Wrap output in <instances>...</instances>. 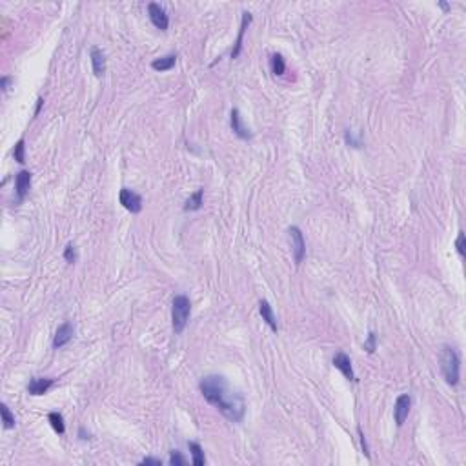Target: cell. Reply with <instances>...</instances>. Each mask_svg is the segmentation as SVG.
Returning <instances> with one entry per match:
<instances>
[{
	"label": "cell",
	"instance_id": "9",
	"mask_svg": "<svg viewBox=\"0 0 466 466\" xmlns=\"http://www.w3.org/2000/svg\"><path fill=\"white\" fill-rule=\"evenodd\" d=\"M333 366H335L337 370L345 375L348 381H355V374H353L352 361H350V357L346 355L345 352H337L335 353V357H333Z\"/></svg>",
	"mask_w": 466,
	"mask_h": 466
},
{
	"label": "cell",
	"instance_id": "7",
	"mask_svg": "<svg viewBox=\"0 0 466 466\" xmlns=\"http://www.w3.org/2000/svg\"><path fill=\"white\" fill-rule=\"evenodd\" d=\"M410 406H412V397L408 393H402V395L397 397L395 401V408H393V417H395V424L397 426H402L410 414Z\"/></svg>",
	"mask_w": 466,
	"mask_h": 466
},
{
	"label": "cell",
	"instance_id": "26",
	"mask_svg": "<svg viewBox=\"0 0 466 466\" xmlns=\"http://www.w3.org/2000/svg\"><path fill=\"white\" fill-rule=\"evenodd\" d=\"M455 246H457V252H459V255L461 257H464V253H466V244H464V233L462 231H459V235H457V240H455Z\"/></svg>",
	"mask_w": 466,
	"mask_h": 466
},
{
	"label": "cell",
	"instance_id": "24",
	"mask_svg": "<svg viewBox=\"0 0 466 466\" xmlns=\"http://www.w3.org/2000/svg\"><path fill=\"white\" fill-rule=\"evenodd\" d=\"M375 348H377V335H375L374 331H370V333H368V339L364 340V350L368 353H374Z\"/></svg>",
	"mask_w": 466,
	"mask_h": 466
},
{
	"label": "cell",
	"instance_id": "23",
	"mask_svg": "<svg viewBox=\"0 0 466 466\" xmlns=\"http://www.w3.org/2000/svg\"><path fill=\"white\" fill-rule=\"evenodd\" d=\"M64 259L66 262H70V264H75L77 262V259H79V253H77V248H75V244H68L64 250Z\"/></svg>",
	"mask_w": 466,
	"mask_h": 466
},
{
	"label": "cell",
	"instance_id": "15",
	"mask_svg": "<svg viewBox=\"0 0 466 466\" xmlns=\"http://www.w3.org/2000/svg\"><path fill=\"white\" fill-rule=\"evenodd\" d=\"M259 312H261V315H262V321L277 333V331H279V326H277V319H275V314H273V309H271L270 302L262 299V301L259 302Z\"/></svg>",
	"mask_w": 466,
	"mask_h": 466
},
{
	"label": "cell",
	"instance_id": "13",
	"mask_svg": "<svg viewBox=\"0 0 466 466\" xmlns=\"http://www.w3.org/2000/svg\"><path fill=\"white\" fill-rule=\"evenodd\" d=\"M89 57H91V66L95 77H102L106 73V55L102 49L91 48L89 49Z\"/></svg>",
	"mask_w": 466,
	"mask_h": 466
},
{
	"label": "cell",
	"instance_id": "20",
	"mask_svg": "<svg viewBox=\"0 0 466 466\" xmlns=\"http://www.w3.org/2000/svg\"><path fill=\"white\" fill-rule=\"evenodd\" d=\"M271 71H273V75H284V71H286L284 58L279 53H275L273 57H271Z\"/></svg>",
	"mask_w": 466,
	"mask_h": 466
},
{
	"label": "cell",
	"instance_id": "2",
	"mask_svg": "<svg viewBox=\"0 0 466 466\" xmlns=\"http://www.w3.org/2000/svg\"><path fill=\"white\" fill-rule=\"evenodd\" d=\"M441 370L448 384L455 386L459 383V371H461V359L452 346H445L441 352Z\"/></svg>",
	"mask_w": 466,
	"mask_h": 466
},
{
	"label": "cell",
	"instance_id": "5",
	"mask_svg": "<svg viewBox=\"0 0 466 466\" xmlns=\"http://www.w3.org/2000/svg\"><path fill=\"white\" fill-rule=\"evenodd\" d=\"M118 201H120V204L124 206L128 211H131V213H140V209H142V197H140L139 193L128 190V188H122L120 190Z\"/></svg>",
	"mask_w": 466,
	"mask_h": 466
},
{
	"label": "cell",
	"instance_id": "31",
	"mask_svg": "<svg viewBox=\"0 0 466 466\" xmlns=\"http://www.w3.org/2000/svg\"><path fill=\"white\" fill-rule=\"evenodd\" d=\"M42 104H44V101H42V99H39V101H37V109H35V117H37V115H39V111H40V108H42Z\"/></svg>",
	"mask_w": 466,
	"mask_h": 466
},
{
	"label": "cell",
	"instance_id": "22",
	"mask_svg": "<svg viewBox=\"0 0 466 466\" xmlns=\"http://www.w3.org/2000/svg\"><path fill=\"white\" fill-rule=\"evenodd\" d=\"M13 157L18 164H24V162H26V140L24 139H20L17 142V146H15V149H13Z\"/></svg>",
	"mask_w": 466,
	"mask_h": 466
},
{
	"label": "cell",
	"instance_id": "29",
	"mask_svg": "<svg viewBox=\"0 0 466 466\" xmlns=\"http://www.w3.org/2000/svg\"><path fill=\"white\" fill-rule=\"evenodd\" d=\"M9 84H11V77H2V80H0V87H2V91L4 93H8Z\"/></svg>",
	"mask_w": 466,
	"mask_h": 466
},
{
	"label": "cell",
	"instance_id": "4",
	"mask_svg": "<svg viewBox=\"0 0 466 466\" xmlns=\"http://www.w3.org/2000/svg\"><path fill=\"white\" fill-rule=\"evenodd\" d=\"M290 233V242H292V252H293V257H295V262H302L304 259V253H306V242H304V235L302 231L299 230L297 226H292L288 230Z\"/></svg>",
	"mask_w": 466,
	"mask_h": 466
},
{
	"label": "cell",
	"instance_id": "19",
	"mask_svg": "<svg viewBox=\"0 0 466 466\" xmlns=\"http://www.w3.org/2000/svg\"><path fill=\"white\" fill-rule=\"evenodd\" d=\"M188 446H190V452H192L193 464H195V466L206 464V457H204V452H202L201 445H199V443H190Z\"/></svg>",
	"mask_w": 466,
	"mask_h": 466
},
{
	"label": "cell",
	"instance_id": "28",
	"mask_svg": "<svg viewBox=\"0 0 466 466\" xmlns=\"http://www.w3.org/2000/svg\"><path fill=\"white\" fill-rule=\"evenodd\" d=\"M140 464H155V466H162V461H161V459H153V457H144L142 461H140Z\"/></svg>",
	"mask_w": 466,
	"mask_h": 466
},
{
	"label": "cell",
	"instance_id": "30",
	"mask_svg": "<svg viewBox=\"0 0 466 466\" xmlns=\"http://www.w3.org/2000/svg\"><path fill=\"white\" fill-rule=\"evenodd\" d=\"M359 433H361V445H362V450H364L366 457H368V446H366V439H364V433H362L361 430H359Z\"/></svg>",
	"mask_w": 466,
	"mask_h": 466
},
{
	"label": "cell",
	"instance_id": "3",
	"mask_svg": "<svg viewBox=\"0 0 466 466\" xmlns=\"http://www.w3.org/2000/svg\"><path fill=\"white\" fill-rule=\"evenodd\" d=\"M190 315H192V301L186 295H177L171 306V321H173L175 333H182L190 321Z\"/></svg>",
	"mask_w": 466,
	"mask_h": 466
},
{
	"label": "cell",
	"instance_id": "27",
	"mask_svg": "<svg viewBox=\"0 0 466 466\" xmlns=\"http://www.w3.org/2000/svg\"><path fill=\"white\" fill-rule=\"evenodd\" d=\"M346 142H348V144H352L353 148H361V140H359V139H355V137H353V133H352V131H350V130L346 131Z\"/></svg>",
	"mask_w": 466,
	"mask_h": 466
},
{
	"label": "cell",
	"instance_id": "6",
	"mask_svg": "<svg viewBox=\"0 0 466 466\" xmlns=\"http://www.w3.org/2000/svg\"><path fill=\"white\" fill-rule=\"evenodd\" d=\"M148 15H149L151 24L157 27V29H161V31L168 29V26H170V18H168V13H166V9L162 8L161 4H157V2L148 4Z\"/></svg>",
	"mask_w": 466,
	"mask_h": 466
},
{
	"label": "cell",
	"instance_id": "10",
	"mask_svg": "<svg viewBox=\"0 0 466 466\" xmlns=\"http://www.w3.org/2000/svg\"><path fill=\"white\" fill-rule=\"evenodd\" d=\"M230 124H231V130H233V133H235L239 139L242 140H248L252 139V133H250V130L246 126H244L242 122V117H240L239 109L233 108L231 109V118H230Z\"/></svg>",
	"mask_w": 466,
	"mask_h": 466
},
{
	"label": "cell",
	"instance_id": "17",
	"mask_svg": "<svg viewBox=\"0 0 466 466\" xmlns=\"http://www.w3.org/2000/svg\"><path fill=\"white\" fill-rule=\"evenodd\" d=\"M202 197H204V192H202V190H197V192L193 193V195L186 201V206H184V209H186V211H197V209H201Z\"/></svg>",
	"mask_w": 466,
	"mask_h": 466
},
{
	"label": "cell",
	"instance_id": "21",
	"mask_svg": "<svg viewBox=\"0 0 466 466\" xmlns=\"http://www.w3.org/2000/svg\"><path fill=\"white\" fill-rule=\"evenodd\" d=\"M0 414H2V423H4L6 430H11L15 426V415L9 412V408L6 405H0Z\"/></svg>",
	"mask_w": 466,
	"mask_h": 466
},
{
	"label": "cell",
	"instance_id": "16",
	"mask_svg": "<svg viewBox=\"0 0 466 466\" xmlns=\"http://www.w3.org/2000/svg\"><path fill=\"white\" fill-rule=\"evenodd\" d=\"M175 62H177V55L171 53V55H166V57L155 58V60L151 62V68L155 71H170L175 66Z\"/></svg>",
	"mask_w": 466,
	"mask_h": 466
},
{
	"label": "cell",
	"instance_id": "14",
	"mask_svg": "<svg viewBox=\"0 0 466 466\" xmlns=\"http://www.w3.org/2000/svg\"><path fill=\"white\" fill-rule=\"evenodd\" d=\"M252 13H248V11H244L242 13V22H240V27H239V37H237L235 40V48L231 49V58H237L240 55V49H242V39H244V33H246V27L250 26V22H252Z\"/></svg>",
	"mask_w": 466,
	"mask_h": 466
},
{
	"label": "cell",
	"instance_id": "11",
	"mask_svg": "<svg viewBox=\"0 0 466 466\" xmlns=\"http://www.w3.org/2000/svg\"><path fill=\"white\" fill-rule=\"evenodd\" d=\"M71 339H73V324L71 323L60 324L57 333H55V337H53V348H62V346L68 345Z\"/></svg>",
	"mask_w": 466,
	"mask_h": 466
},
{
	"label": "cell",
	"instance_id": "8",
	"mask_svg": "<svg viewBox=\"0 0 466 466\" xmlns=\"http://www.w3.org/2000/svg\"><path fill=\"white\" fill-rule=\"evenodd\" d=\"M29 188H31V173L26 170L18 171L15 175V192H17V199L18 201H24L26 195L29 193Z\"/></svg>",
	"mask_w": 466,
	"mask_h": 466
},
{
	"label": "cell",
	"instance_id": "25",
	"mask_svg": "<svg viewBox=\"0 0 466 466\" xmlns=\"http://www.w3.org/2000/svg\"><path fill=\"white\" fill-rule=\"evenodd\" d=\"M170 464L171 466H184V464H186V459L182 457V453H180L179 450H173V452H171Z\"/></svg>",
	"mask_w": 466,
	"mask_h": 466
},
{
	"label": "cell",
	"instance_id": "18",
	"mask_svg": "<svg viewBox=\"0 0 466 466\" xmlns=\"http://www.w3.org/2000/svg\"><path fill=\"white\" fill-rule=\"evenodd\" d=\"M48 421H49V424H51V428L57 431V433H60V436H62V433L66 431L64 417H62L58 412H51V414L48 415Z\"/></svg>",
	"mask_w": 466,
	"mask_h": 466
},
{
	"label": "cell",
	"instance_id": "12",
	"mask_svg": "<svg viewBox=\"0 0 466 466\" xmlns=\"http://www.w3.org/2000/svg\"><path fill=\"white\" fill-rule=\"evenodd\" d=\"M53 384H55L53 379H48V377H35V379H31L29 384H27V392H29L31 395H44Z\"/></svg>",
	"mask_w": 466,
	"mask_h": 466
},
{
	"label": "cell",
	"instance_id": "1",
	"mask_svg": "<svg viewBox=\"0 0 466 466\" xmlns=\"http://www.w3.org/2000/svg\"><path fill=\"white\" fill-rule=\"evenodd\" d=\"M199 388H201L206 401L209 405L217 406L224 417L233 421V423L242 421L244 412H246L244 399L239 392L231 390L224 377H221V375H208V377H204L201 381Z\"/></svg>",
	"mask_w": 466,
	"mask_h": 466
}]
</instances>
